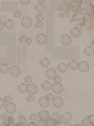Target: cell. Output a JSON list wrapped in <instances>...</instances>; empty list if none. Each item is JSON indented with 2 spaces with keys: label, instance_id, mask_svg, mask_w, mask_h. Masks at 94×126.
<instances>
[{
  "label": "cell",
  "instance_id": "6",
  "mask_svg": "<svg viewBox=\"0 0 94 126\" xmlns=\"http://www.w3.org/2000/svg\"><path fill=\"white\" fill-rule=\"evenodd\" d=\"M60 40L62 43L65 46H68L70 45L72 41L70 35L66 34L62 35L60 38Z\"/></svg>",
  "mask_w": 94,
  "mask_h": 126
},
{
  "label": "cell",
  "instance_id": "42",
  "mask_svg": "<svg viewBox=\"0 0 94 126\" xmlns=\"http://www.w3.org/2000/svg\"><path fill=\"white\" fill-rule=\"evenodd\" d=\"M93 76H94V73L93 74Z\"/></svg>",
  "mask_w": 94,
  "mask_h": 126
},
{
  "label": "cell",
  "instance_id": "14",
  "mask_svg": "<svg viewBox=\"0 0 94 126\" xmlns=\"http://www.w3.org/2000/svg\"><path fill=\"white\" fill-rule=\"evenodd\" d=\"M85 12L87 15L90 17L94 16V6L90 5L87 7L85 9Z\"/></svg>",
  "mask_w": 94,
  "mask_h": 126
},
{
  "label": "cell",
  "instance_id": "15",
  "mask_svg": "<svg viewBox=\"0 0 94 126\" xmlns=\"http://www.w3.org/2000/svg\"><path fill=\"white\" fill-rule=\"evenodd\" d=\"M72 115L70 112L67 111L63 114L62 116V118L65 121L69 122L72 120Z\"/></svg>",
  "mask_w": 94,
  "mask_h": 126
},
{
  "label": "cell",
  "instance_id": "17",
  "mask_svg": "<svg viewBox=\"0 0 94 126\" xmlns=\"http://www.w3.org/2000/svg\"><path fill=\"white\" fill-rule=\"evenodd\" d=\"M70 33L73 37L75 38H77L80 35L81 31L78 27H74L70 30Z\"/></svg>",
  "mask_w": 94,
  "mask_h": 126
},
{
  "label": "cell",
  "instance_id": "1",
  "mask_svg": "<svg viewBox=\"0 0 94 126\" xmlns=\"http://www.w3.org/2000/svg\"><path fill=\"white\" fill-rule=\"evenodd\" d=\"M62 117L58 113L54 112L52 114L50 119L54 125L60 124L62 121Z\"/></svg>",
  "mask_w": 94,
  "mask_h": 126
},
{
  "label": "cell",
  "instance_id": "21",
  "mask_svg": "<svg viewBox=\"0 0 94 126\" xmlns=\"http://www.w3.org/2000/svg\"><path fill=\"white\" fill-rule=\"evenodd\" d=\"M83 52L87 55L91 56L94 54V48L91 46H88L84 49Z\"/></svg>",
  "mask_w": 94,
  "mask_h": 126
},
{
  "label": "cell",
  "instance_id": "36",
  "mask_svg": "<svg viewBox=\"0 0 94 126\" xmlns=\"http://www.w3.org/2000/svg\"><path fill=\"white\" fill-rule=\"evenodd\" d=\"M5 102L1 98H0V108H3L5 106Z\"/></svg>",
  "mask_w": 94,
  "mask_h": 126
},
{
  "label": "cell",
  "instance_id": "4",
  "mask_svg": "<svg viewBox=\"0 0 94 126\" xmlns=\"http://www.w3.org/2000/svg\"><path fill=\"white\" fill-rule=\"evenodd\" d=\"M9 73L14 77H17L20 74L21 71L19 66L16 65L12 66L10 68Z\"/></svg>",
  "mask_w": 94,
  "mask_h": 126
},
{
  "label": "cell",
  "instance_id": "41",
  "mask_svg": "<svg viewBox=\"0 0 94 126\" xmlns=\"http://www.w3.org/2000/svg\"><path fill=\"white\" fill-rule=\"evenodd\" d=\"M91 45L94 46V39H93L91 42Z\"/></svg>",
  "mask_w": 94,
  "mask_h": 126
},
{
  "label": "cell",
  "instance_id": "7",
  "mask_svg": "<svg viewBox=\"0 0 94 126\" xmlns=\"http://www.w3.org/2000/svg\"><path fill=\"white\" fill-rule=\"evenodd\" d=\"M52 103L56 107L60 108L64 105L63 99L60 96L54 97L52 99Z\"/></svg>",
  "mask_w": 94,
  "mask_h": 126
},
{
  "label": "cell",
  "instance_id": "25",
  "mask_svg": "<svg viewBox=\"0 0 94 126\" xmlns=\"http://www.w3.org/2000/svg\"><path fill=\"white\" fill-rule=\"evenodd\" d=\"M9 70L8 65L5 63H3L0 65V72L4 74L7 73Z\"/></svg>",
  "mask_w": 94,
  "mask_h": 126
},
{
  "label": "cell",
  "instance_id": "32",
  "mask_svg": "<svg viewBox=\"0 0 94 126\" xmlns=\"http://www.w3.org/2000/svg\"><path fill=\"white\" fill-rule=\"evenodd\" d=\"M12 97L10 96L9 95L6 96L4 99L6 102H11L12 100Z\"/></svg>",
  "mask_w": 94,
  "mask_h": 126
},
{
  "label": "cell",
  "instance_id": "3",
  "mask_svg": "<svg viewBox=\"0 0 94 126\" xmlns=\"http://www.w3.org/2000/svg\"><path fill=\"white\" fill-rule=\"evenodd\" d=\"M36 40L37 43L41 45L46 44L47 41L46 36L43 33H39L36 37Z\"/></svg>",
  "mask_w": 94,
  "mask_h": 126
},
{
  "label": "cell",
  "instance_id": "35",
  "mask_svg": "<svg viewBox=\"0 0 94 126\" xmlns=\"http://www.w3.org/2000/svg\"><path fill=\"white\" fill-rule=\"evenodd\" d=\"M26 38V37L24 35L21 36L19 39V42L21 43L25 42V39Z\"/></svg>",
  "mask_w": 94,
  "mask_h": 126
},
{
  "label": "cell",
  "instance_id": "18",
  "mask_svg": "<svg viewBox=\"0 0 94 126\" xmlns=\"http://www.w3.org/2000/svg\"><path fill=\"white\" fill-rule=\"evenodd\" d=\"M35 8L38 12L41 13L45 11L46 6L42 2H40L35 5Z\"/></svg>",
  "mask_w": 94,
  "mask_h": 126
},
{
  "label": "cell",
  "instance_id": "19",
  "mask_svg": "<svg viewBox=\"0 0 94 126\" xmlns=\"http://www.w3.org/2000/svg\"><path fill=\"white\" fill-rule=\"evenodd\" d=\"M50 60L47 57H45L39 61V64L43 67H47L50 63Z\"/></svg>",
  "mask_w": 94,
  "mask_h": 126
},
{
  "label": "cell",
  "instance_id": "16",
  "mask_svg": "<svg viewBox=\"0 0 94 126\" xmlns=\"http://www.w3.org/2000/svg\"><path fill=\"white\" fill-rule=\"evenodd\" d=\"M68 65L64 62H62L57 66V69L60 72L65 73L67 71L68 69Z\"/></svg>",
  "mask_w": 94,
  "mask_h": 126
},
{
  "label": "cell",
  "instance_id": "38",
  "mask_svg": "<svg viewBox=\"0 0 94 126\" xmlns=\"http://www.w3.org/2000/svg\"><path fill=\"white\" fill-rule=\"evenodd\" d=\"M46 97L49 100H52L54 97V95L53 94L51 93H50L47 94Z\"/></svg>",
  "mask_w": 94,
  "mask_h": 126
},
{
  "label": "cell",
  "instance_id": "26",
  "mask_svg": "<svg viewBox=\"0 0 94 126\" xmlns=\"http://www.w3.org/2000/svg\"><path fill=\"white\" fill-rule=\"evenodd\" d=\"M35 97L33 94H30L29 95L27 98V101L28 102L33 101L35 100Z\"/></svg>",
  "mask_w": 94,
  "mask_h": 126
},
{
  "label": "cell",
  "instance_id": "37",
  "mask_svg": "<svg viewBox=\"0 0 94 126\" xmlns=\"http://www.w3.org/2000/svg\"><path fill=\"white\" fill-rule=\"evenodd\" d=\"M22 4L24 5H27L29 4L30 2V0H19Z\"/></svg>",
  "mask_w": 94,
  "mask_h": 126
},
{
  "label": "cell",
  "instance_id": "5",
  "mask_svg": "<svg viewBox=\"0 0 94 126\" xmlns=\"http://www.w3.org/2000/svg\"><path fill=\"white\" fill-rule=\"evenodd\" d=\"M5 109L7 113L10 114L14 113L16 111V107L13 103L9 102L5 106Z\"/></svg>",
  "mask_w": 94,
  "mask_h": 126
},
{
  "label": "cell",
  "instance_id": "9",
  "mask_svg": "<svg viewBox=\"0 0 94 126\" xmlns=\"http://www.w3.org/2000/svg\"><path fill=\"white\" fill-rule=\"evenodd\" d=\"M52 89L54 92L57 94H60L63 91V86L60 83H54L52 86Z\"/></svg>",
  "mask_w": 94,
  "mask_h": 126
},
{
  "label": "cell",
  "instance_id": "29",
  "mask_svg": "<svg viewBox=\"0 0 94 126\" xmlns=\"http://www.w3.org/2000/svg\"><path fill=\"white\" fill-rule=\"evenodd\" d=\"M22 13L19 10H16L14 12L13 14V16L15 18L20 17L21 16Z\"/></svg>",
  "mask_w": 94,
  "mask_h": 126
},
{
  "label": "cell",
  "instance_id": "27",
  "mask_svg": "<svg viewBox=\"0 0 94 126\" xmlns=\"http://www.w3.org/2000/svg\"><path fill=\"white\" fill-rule=\"evenodd\" d=\"M33 78L30 75L27 76L24 79V82L25 83H29L32 81Z\"/></svg>",
  "mask_w": 94,
  "mask_h": 126
},
{
  "label": "cell",
  "instance_id": "11",
  "mask_svg": "<svg viewBox=\"0 0 94 126\" xmlns=\"http://www.w3.org/2000/svg\"><path fill=\"white\" fill-rule=\"evenodd\" d=\"M46 75L49 79H54L57 76V73L55 70L53 68H49L46 71Z\"/></svg>",
  "mask_w": 94,
  "mask_h": 126
},
{
  "label": "cell",
  "instance_id": "34",
  "mask_svg": "<svg viewBox=\"0 0 94 126\" xmlns=\"http://www.w3.org/2000/svg\"><path fill=\"white\" fill-rule=\"evenodd\" d=\"M32 42V39L31 38L29 37L26 38L25 39V42L27 45H30Z\"/></svg>",
  "mask_w": 94,
  "mask_h": 126
},
{
  "label": "cell",
  "instance_id": "40",
  "mask_svg": "<svg viewBox=\"0 0 94 126\" xmlns=\"http://www.w3.org/2000/svg\"><path fill=\"white\" fill-rule=\"evenodd\" d=\"M27 126H38L37 124L34 122H31L29 123L27 125Z\"/></svg>",
  "mask_w": 94,
  "mask_h": 126
},
{
  "label": "cell",
  "instance_id": "33",
  "mask_svg": "<svg viewBox=\"0 0 94 126\" xmlns=\"http://www.w3.org/2000/svg\"><path fill=\"white\" fill-rule=\"evenodd\" d=\"M62 78L59 75L57 76L56 77L53 79L54 83H60L61 81Z\"/></svg>",
  "mask_w": 94,
  "mask_h": 126
},
{
  "label": "cell",
  "instance_id": "20",
  "mask_svg": "<svg viewBox=\"0 0 94 126\" xmlns=\"http://www.w3.org/2000/svg\"><path fill=\"white\" fill-rule=\"evenodd\" d=\"M52 87L51 83L47 80L45 81L41 85V87L43 90L46 91L50 90L51 89Z\"/></svg>",
  "mask_w": 94,
  "mask_h": 126
},
{
  "label": "cell",
  "instance_id": "12",
  "mask_svg": "<svg viewBox=\"0 0 94 126\" xmlns=\"http://www.w3.org/2000/svg\"><path fill=\"white\" fill-rule=\"evenodd\" d=\"M27 91L30 94H36L38 91L37 86L34 83L29 84L27 85Z\"/></svg>",
  "mask_w": 94,
  "mask_h": 126
},
{
  "label": "cell",
  "instance_id": "31",
  "mask_svg": "<svg viewBox=\"0 0 94 126\" xmlns=\"http://www.w3.org/2000/svg\"><path fill=\"white\" fill-rule=\"evenodd\" d=\"M37 115H36L35 113H33L31 114L29 117V120H35L37 119Z\"/></svg>",
  "mask_w": 94,
  "mask_h": 126
},
{
  "label": "cell",
  "instance_id": "39",
  "mask_svg": "<svg viewBox=\"0 0 94 126\" xmlns=\"http://www.w3.org/2000/svg\"><path fill=\"white\" fill-rule=\"evenodd\" d=\"M93 0H86L85 1V4L87 5H91L93 3Z\"/></svg>",
  "mask_w": 94,
  "mask_h": 126
},
{
  "label": "cell",
  "instance_id": "24",
  "mask_svg": "<svg viewBox=\"0 0 94 126\" xmlns=\"http://www.w3.org/2000/svg\"><path fill=\"white\" fill-rule=\"evenodd\" d=\"M78 63L77 61L73 60L68 63V67L71 69L75 70L78 68Z\"/></svg>",
  "mask_w": 94,
  "mask_h": 126
},
{
  "label": "cell",
  "instance_id": "8",
  "mask_svg": "<svg viewBox=\"0 0 94 126\" xmlns=\"http://www.w3.org/2000/svg\"><path fill=\"white\" fill-rule=\"evenodd\" d=\"M21 23L23 26L25 28L31 27L32 24V21L29 17H24L21 20Z\"/></svg>",
  "mask_w": 94,
  "mask_h": 126
},
{
  "label": "cell",
  "instance_id": "28",
  "mask_svg": "<svg viewBox=\"0 0 94 126\" xmlns=\"http://www.w3.org/2000/svg\"><path fill=\"white\" fill-rule=\"evenodd\" d=\"M44 17L45 16L41 13H39L36 17V20L41 21L44 19Z\"/></svg>",
  "mask_w": 94,
  "mask_h": 126
},
{
  "label": "cell",
  "instance_id": "30",
  "mask_svg": "<svg viewBox=\"0 0 94 126\" xmlns=\"http://www.w3.org/2000/svg\"><path fill=\"white\" fill-rule=\"evenodd\" d=\"M44 23L41 21H37L35 24V27L36 28H40L43 27Z\"/></svg>",
  "mask_w": 94,
  "mask_h": 126
},
{
  "label": "cell",
  "instance_id": "23",
  "mask_svg": "<svg viewBox=\"0 0 94 126\" xmlns=\"http://www.w3.org/2000/svg\"><path fill=\"white\" fill-rule=\"evenodd\" d=\"M27 85L24 83H22L18 86L17 89L20 93H25L27 91Z\"/></svg>",
  "mask_w": 94,
  "mask_h": 126
},
{
  "label": "cell",
  "instance_id": "2",
  "mask_svg": "<svg viewBox=\"0 0 94 126\" xmlns=\"http://www.w3.org/2000/svg\"><path fill=\"white\" fill-rule=\"evenodd\" d=\"M78 68L81 72L85 73L89 70V67L87 62L85 61H82L78 63Z\"/></svg>",
  "mask_w": 94,
  "mask_h": 126
},
{
  "label": "cell",
  "instance_id": "10",
  "mask_svg": "<svg viewBox=\"0 0 94 126\" xmlns=\"http://www.w3.org/2000/svg\"><path fill=\"white\" fill-rule=\"evenodd\" d=\"M39 103L42 108H47L49 105V100L46 96H42L40 97L39 100Z\"/></svg>",
  "mask_w": 94,
  "mask_h": 126
},
{
  "label": "cell",
  "instance_id": "22",
  "mask_svg": "<svg viewBox=\"0 0 94 126\" xmlns=\"http://www.w3.org/2000/svg\"><path fill=\"white\" fill-rule=\"evenodd\" d=\"M15 24L14 21L11 19H8L4 23V25L7 29H11L14 27Z\"/></svg>",
  "mask_w": 94,
  "mask_h": 126
},
{
  "label": "cell",
  "instance_id": "13",
  "mask_svg": "<svg viewBox=\"0 0 94 126\" xmlns=\"http://www.w3.org/2000/svg\"><path fill=\"white\" fill-rule=\"evenodd\" d=\"M39 117L41 120L44 121L49 120L50 118L49 113L46 110H42L39 113Z\"/></svg>",
  "mask_w": 94,
  "mask_h": 126
}]
</instances>
